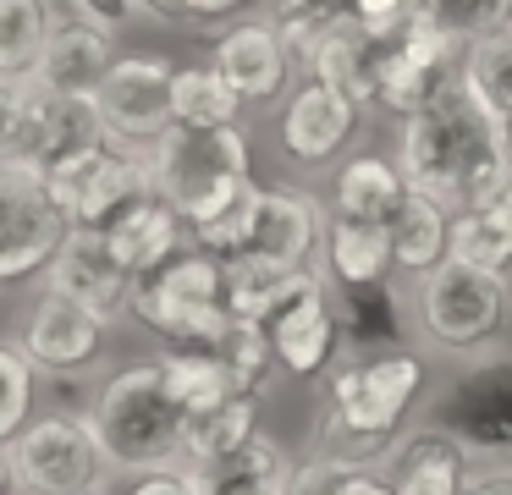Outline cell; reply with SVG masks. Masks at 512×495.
Listing matches in <instances>:
<instances>
[{
    "label": "cell",
    "mask_w": 512,
    "mask_h": 495,
    "mask_svg": "<svg viewBox=\"0 0 512 495\" xmlns=\"http://www.w3.org/2000/svg\"><path fill=\"white\" fill-rule=\"evenodd\" d=\"M347 468H353V462H342V457H331V451L314 446L309 457H292L281 495H336L342 479H347Z\"/></svg>",
    "instance_id": "b9f144b4"
},
{
    "label": "cell",
    "mask_w": 512,
    "mask_h": 495,
    "mask_svg": "<svg viewBox=\"0 0 512 495\" xmlns=\"http://www.w3.org/2000/svg\"><path fill=\"white\" fill-rule=\"evenodd\" d=\"M105 242H111V253L133 275H149V270H160L171 253L188 248L193 231H188V220H182L177 204H166L160 193H149V198H138L127 215H116L111 226H105Z\"/></svg>",
    "instance_id": "cb8c5ba5"
},
{
    "label": "cell",
    "mask_w": 512,
    "mask_h": 495,
    "mask_svg": "<svg viewBox=\"0 0 512 495\" xmlns=\"http://www.w3.org/2000/svg\"><path fill=\"white\" fill-rule=\"evenodd\" d=\"M177 6H182V22H188V28H226V22L248 17L254 0H177Z\"/></svg>",
    "instance_id": "f6af8a7d"
},
{
    "label": "cell",
    "mask_w": 512,
    "mask_h": 495,
    "mask_svg": "<svg viewBox=\"0 0 512 495\" xmlns=\"http://www.w3.org/2000/svg\"><path fill=\"white\" fill-rule=\"evenodd\" d=\"M39 281L56 286V292H67V297H78V303L94 308L105 325H122V319H133V281H138V275L111 253L105 231L72 226L67 237H61L56 259L45 264V275H39Z\"/></svg>",
    "instance_id": "2e32d148"
},
{
    "label": "cell",
    "mask_w": 512,
    "mask_h": 495,
    "mask_svg": "<svg viewBox=\"0 0 512 495\" xmlns=\"http://www.w3.org/2000/svg\"><path fill=\"white\" fill-rule=\"evenodd\" d=\"M358 116H364V105L347 99L336 83L303 77L287 94V110H281V127H276L281 154H287L292 165H331L336 154L353 143Z\"/></svg>",
    "instance_id": "ac0fdd59"
},
{
    "label": "cell",
    "mask_w": 512,
    "mask_h": 495,
    "mask_svg": "<svg viewBox=\"0 0 512 495\" xmlns=\"http://www.w3.org/2000/svg\"><path fill=\"white\" fill-rule=\"evenodd\" d=\"M204 347H210L215 358L226 363L232 385H237V391H248V396H265V391H270V380L281 374L276 347H270L265 325H254V319H226L221 336L204 341Z\"/></svg>",
    "instance_id": "e575fe53"
},
{
    "label": "cell",
    "mask_w": 512,
    "mask_h": 495,
    "mask_svg": "<svg viewBox=\"0 0 512 495\" xmlns=\"http://www.w3.org/2000/svg\"><path fill=\"white\" fill-rule=\"evenodd\" d=\"M12 490V468H6V440H0V495Z\"/></svg>",
    "instance_id": "f907efd6"
},
{
    "label": "cell",
    "mask_w": 512,
    "mask_h": 495,
    "mask_svg": "<svg viewBox=\"0 0 512 495\" xmlns=\"http://www.w3.org/2000/svg\"><path fill=\"white\" fill-rule=\"evenodd\" d=\"M111 330L94 308H83L78 297L56 292V286H39L28 297L23 319H17V347L34 358L39 374H56V380H78V374H94L111 352Z\"/></svg>",
    "instance_id": "30bf717a"
},
{
    "label": "cell",
    "mask_w": 512,
    "mask_h": 495,
    "mask_svg": "<svg viewBox=\"0 0 512 495\" xmlns=\"http://www.w3.org/2000/svg\"><path fill=\"white\" fill-rule=\"evenodd\" d=\"M171 77H177V66L166 55H116L111 72L94 88V105H100L111 143L144 154L177 121L171 116Z\"/></svg>",
    "instance_id": "4fadbf2b"
},
{
    "label": "cell",
    "mask_w": 512,
    "mask_h": 495,
    "mask_svg": "<svg viewBox=\"0 0 512 495\" xmlns=\"http://www.w3.org/2000/svg\"><path fill=\"white\" fill-rule=\"evenodd\" d=\"M100 143H111V132H105V121H100L94 94H50V88H39L28 160H39L45 171H56V165L78 160V154L100 149Z\"/></svg>",
    "instance_id": "603a6c76"
},
{
    "label": "cell",
    "mask_w": 512,
    "mask_h": 495,
    "mask_svg": "<svg viewBox=\"0 0 512 495\" xmlns=\"http://www.w3.org/2000/svg\"><path fill=\"white\" fill-rule=\"evenodd\" d=\"M457 83H463V39L446 33L441 22H430V28L408 33V39H397L386 50L375 105L402 121V116H413V110L435 105V99Z\"/></svg>",
    "instance_id": "5bb4252c"
},
{
    "label": "cell",
    "mask_w": 512,
    "mask_h": 495,
    "mask_svg": "<svg viewBox=\"0 0 512 495\" xmlns=\"http://www.w3.org/2000/svg\"><path fill=\"white\" fill-rule=\"evenodd\" d=\"M67 231L72 220L56 204L45 165L28 154H0V286L39 281Z\"/></svg>",
    "instance_id": "ba28073f"
},
{
    "label": "cell",
    "mask_w": 512,
    "mask_h": 495,
    "mask_svg": "<svg viewBox=\"0 0 512 495\" xmlns=\"http://www.w3.org/2000/svg\"><path fill=\"white\" fill-rule=\"evenodd\" d=\"M56 17V0H0V77H34Z\"/></svg>",
    "instance_id": "d6a6232c"
},
{
    "label": "cell",
    "mask_w": 512,
    "mask_h": 495,
    "mask_svg": "<svg viewBox=\"0 0 512 495\" xmlns=\"http://www.w3.org/2000/svg\"><path fill=\"white\" fill-rule=\"evenodd\" d=\"M67 17H83V22H94V28H105V33H127L144 11H138V0H56Z\"/></svg>",
    "instance_id": "7bdbcfd3"
},
{
    "label": "cell",
    "mask_w": 512,
    "mask_h": 495,
    "mask_svg": "<svg viewBox=\"0 0 512 495\" xmlns=\"http://www.w3.org/2000/svg\"><path fill=\"white\" fill-rule=\"evenodd\" d=\"M452 259L512 270V182L452 215Z\"/></svg>",
    "instance_id": "f1b7e54d"
},
{
    "label": "cell",
    "mask_w": 512,
    "mask_h": 495,
    "mask_svg": "<svg viewBox=\"0 0 512 495\" xmlns=\"http://www.w3.org/2000/svg\"><path fill=\"white\" fill-rule=\"evenodd\" d=\"M309 264H276V259H226V314L232 319H265L281 297L298 286Z\"/></svg>",
    "instance_id": "836d02e7"
},
{
    "label": "cell",
    "mask_w": 512,
    "mask_h": 495,
    "mask_svg": "<svg viewBox=\"0 0 512 495\" xmlns=\"http://www.w3.org/2000/svg\"><path fill=\"white\" fill-rule=\"evenodd\" d=\"M347 11H353L369 33H380V39H391V44L435 22V0H347Z\"/></svg>",
    "instance_id": "f35d334b"
},
{
    "label": "cell",
    "mask_w": 512,
    "mask_h": 495,
    "mask_svg": "<svg viewBox=\"0 0 512 495\" xmlns=\"http://www.w3.org/2000/svg\"><path fill=\"white\" fill-rule=\"evenodd\" d=\"M463 495H512V462H490L485 473H468Z\"/></svg>",
    "instance_id": "7dc6e473"
},
{
    "label": "cell",
    "mask_w": 512,
    "mask_h": 495,
    "mask_svg": "<svg viewBox=\"0 0 512 495\" xmlns=\"http://www.w3.org/2000/svg\"><path fill=\"white\" fill-rule=\"evenodd\" d=\"M138 11H144L149 22H182V6H177V0H138Z\"/></svg>",
    "instance_id": "c3c4849f"
},
{
    "label": "cell",
    "mask_w": 512,
    "mask_h": 495,
    "mask_svg": "<svg viewBox=\"0 0 512 495\" xmlns=\"http://www.w3.org/2000/svg\"><path fill=\"white\" fill-rule=\"evenodd\" d=\"M105 495H133V490H116V484H111V490H105Z\"/></svg>",
    "instance_id": "816d5d0a"
},
{
    "label": "cell",
    "mask_w": 512,
    "mask_h": 495,
    "mask_svg": "<svg viewBox=\"0 0 512 495\" xmlns=\"http://www.w3.org/2000/svg\"><path fill=\"white\" fill-rule=\"evenodd\" d=\"M133 495H199V484H193L188 462H171V468L133 473Z\"/></svg>",
    "instance_id": "ee69618b"
},
{
    "label": "cell",
    "mask_w": 512,
    "mask_h": 495,
    "mask_svg": "<svg viewBox=\"0 0 512 495\" xmlns=\"http://www.w3.org/2000/svg\"><path fill=\"white\" fill-rule=\"evenodd\" d=\"M6 495H23V490H6Z\"/></svg>",
    "instance_id": "f5cc1de1"
},
{
    "label": "cell",
    "mask_w": 512,
    "mask_h": 495,
    "mask_svg": "<svg viewBox=\"0 0 512 495\" xmlns=\"http://www.w3.org/2000/svg\"><path fill=\"white\" fill-rule=\"evenodd\" d=\"M413 292V314H419V336L441 352L474 358L507 341L512 330V275L485 270L446 253L430 275H419Z\"/></svg>",
    "instance_id": "5b68a950"
},
{
    "label": "cell",
    "mask_w": 512,
    "mask_h": 495,
    "mask_svg": "<svg viewBox=\"0 0 512 495\" xmlns=\"http://www.w3.org/2000/svg\"><path fill=\"white\" fill-rule=\"evenodd\" d=\"M111 61H116V33L61 11L45 39V55L34 66V83L50 88V94H94L100 77L111 72Z\"/></svg>",
    "instance_id": "44dd1931"
},
{
    "label": "cell",
    "mask_w": 512,
    "mask_h": 495,
    "mask_svg": "<svg viewBox=\"0 0 512 495\" xmlns=\"http://www.w3.org/2000/svg\"><path fill=\"white\" fill-rule=\"evenodd\" d=\"M34 391H39L34 358L17 341H0V440H12L34 418Z\"/></svg>",
    "instance_id": "74e56055"
},
{
    "label": "cell",
    "mask_w": 512,
    "mask_h": 495,
    "mask_svg": "<svg viewBox=\"0 0 512 495\" xmlns=\"http://www.w3.org/2000/svg\"><path fill=\"white\" fill-rule=\"evenodd\" d=\"M243 110H248L243 94H237L210 61L177 66V77H171V116L177 121H188V127H237Z\"/></svg>",
    "instance_id": "1f68e13d"
},
{
    "label": "cell",
    "mask_w": 512,
    "mask_h": 495,
    "mask_svg": "<svg viewBox=\"0 0 512 495\" xmlns=\"http://www.w3.org/2000/svg\"><path fill=\"white\" fill-rule=\"evenodd\" d=\"M336 314H342V352H391L408 347V336L419 330L402 275H386L375 286H336Z\"/></svg>",
    "instance_id": "d6986e66"
},
{
    "label": "cell",
    "mask_w": 512,
    "mask_h": 495,
    "mask_svg": "<svg viewBox=\"0 0 512 495\" xmlns=\"http://www.w3.org/2000/svg\"><path fill=\"white\" fill-rule=\"evenodd\" d=\"M452 253V209L424 187H408L402 209L391 215V264L402 281H419Z\"/></svg>",
    "instance_id": "4316f807"
},
{
    "label": "cell",
    "mask_w": 512,
    "mask_h": 495,
    "mask_svg": "<svg viewBox=\"0 0 512 495\" xmlns=\"http://www.w3.org/2000/svg\"><path fill=\"white\" fill-rule=\"evenodd\" d=\"M430 424L446 429L468 462H512V347L463 358L446 396L430 407Z\"/></svg>",
    "instance_id": "9c48e42d"
},
{
    "label": "cell",
    "mask_w": 512,
    "mask_h": 495,
    "mask_svg": "<svg viewBox=\"0 0 512 495\" xmlns=\"http://www.w3.org/2000/svg\"><path fill=\"white\" fill-rule=\"evenodd\" d=\"M435 22L468 44V39L512 28V0H435Z\"/></svg>",
    "instance_id": "60d3db41"
},
{
    "label": "cell",
    "mask_w": 512,
    "mask_h": 495,
    "mask_svg": "<svg viewBox=\"0 0 512 495\" xmlns=\"http://www.w3.org/2000/svg\"><path fill=\"white\" fill-rule=\"evenodd\" d=\"M12 490L23 495H105L116 462L89 413H34L6 440Z\"/></svg>",
    "instance_id": "8992f818"
},
{
    "label": "cell",
    "mask_w": 512,
    "mask_h": 495,
    "mask_svg": "<svg viewBox=\"0 0 512 495\" xmlns=\"http://www.w3.org/2000/svg\"><path fill=\"white\" fill-rule=\"evenodd\" d=\"M259 402L265 396L232 391L221 402L199 407V413H182V462H204V457H221V451L243 446L259 429Z\"/></svg>",
    "instance_id": "f546056e"
},
{
    "label": "cell",
    "mask_w": 512,
    "mask_h": 495,
    "mask_svg": "<svg viewBox=\"0 0 512 495\" xmlns=\"http://www.w3.org/2000/svg\"><path fill=\"white\" fill-rule=\"evenodd\" d=\"M325 204L303 187H254L243 220V242L232 259H276V264H320Z\"/></svg>",
    "instance_id": "9a60e30c"
},
{
    "label": "cell",
    "mask_w": 512,
    "mask_h": 495,
    "mask_svg": "<svg viewBox=\"0 0 512 495\" xmlns=\"http://www.w3.org/2000/svg\"><path fill=\"white\" fill-rule=\"evenodd\" d=\"M397 165L413 187L441 198L452 215L479 204V198H490V193H501L512 182L507 149H501V121L463 83L446 88L435 105L402 116Z\"/></svg>",
    "instance_id": "6da1fadb"
},
{
    "label": "cell",
    "mask_w": 512,
    "mask_h": 495,
    "mask_svg": "<svg viewBox=\"0 0 512 495\" xmlns=\"http://www.w3.org/2000/svg\"><path fill=\"white\" fill-rule=\"evenodd\" d=\"M463 88L496 121L512 116V28L463 44Z\"/></svg>",
    "instance_id": "d590c367"
},
{
    "label": "cell",
    "mask_w": 512,
    "mask_h": 495,
    "mask_svg": "<svg viewBox=\"0 0 512 495\" xmlns=\"http://www.w3.org/2000/svg\"><path fill=\"white\" fill-rule=\"evenodd\" d=\"M336 495H397V490H391L386 468H375V462H353V468H347V479H342V490H336Z\"/></svg>",
    "instance_id": "bcb514c9"
},
{
    "label": "cell",
    "mask_w": 512,
    "mask_h": 495,
    "mask_svg": "<svg viewBox=\"0 0 512 495\" xmlns=\"http://www.w3.org/2000/svg\"><path fill=\"white\" fill-rule=\"evenodd\" d=\"M424 363L419 352H342L325 369L320 413H314V446L342 462H380L397 446L408 413L419 407Z\"/></svg>",
    "instance_id": "7a4b0ae2"
},
{
    "label": "cell",
    "mask_w": 512,
    "mask_h": 495,
    "mask_svg": "<svg viewBox=\"0 0 512 495\" xmlns=\"http://www.w3.org/2000/svg\"><path fill=\"white\" fill-rule=\"evenodd\" d=\"M210 66L237 88V94H243V105H276V99L287 94L292 72H298L287 39H281V28L270 17H237V22H226V28L215 33Z\"/></svg>",
    "instance_id": "e0dca14e"
},
{
    "label": "cell",
    "mask_w": 512,
    "mask_h": 495,
    "mask_svg": "<svg viewBox=\"0 0 512 495\" xmlns=\"http://www.w3.org/2000/svg\"><path fill=\"white\" fill-rule=\"evenodd\" d=\"M375 468H386V479L397 495H463L468 451L457 446L446 429L419 424V429H402L397 446H391Z\"/></svg>",
    "instance_id": "ffe728a7"
},
{
    "label": "cell",
    "mask_w": 512,
    "mask_h": 495,
    "mask_svg": "<svg viewBox=\"0 0 512 495\" xmlns=\"http://www.w3.org/2000/svg\"><path fill=\"white\" fill-rule=\"evenodd\" d=\"M320 264L331 286H375L397 275L391 264V226L386 220H358V215H325Z\"/></svg>",
    "instance_id": "484cf974"
},
{
    "label": "cell",
    "mask_w": 512,
    "mask_h": 495,
    "mask_svg": "<svg viewBox=\"0 0 512 495\" xmlns=\"http://www.w3.org/2000/svg\"><path fill=\"white\" fill-rule=\"evenodd\" d=\"M347 17V0H270V22L281 28L292 61H309V50Z\"/></svg>",
    "instance_id": "8d00e7d4"
},
{
    "label": "cell",
    "mask_w": 512,
    "mask_h": 495,
    "mask_svg": "<svg viewBox=\"0 0 512 495\" xmlns=\"http://www.w3.org/2000/svg\"><path fill=\"white\" fill-rule=\"evenodd\" d=\"M160 374H166V391L177 396L182 413H199V407L221 402V396H232V374H226V363L215 358L204 341H171L166 352H160Z\"/></svg>",
    "instance_id": "4dcf8cb0"
},
{
    "label": "cell",
    "mask_w": 512,
    "mask_h": 495,
    "mask_svg": "<svg viewBox=\"0 0 512 495\" xmlns=\"http://www.w3.org/2000/svg\"><path fill=\"white\" fill-rule=\"evenodd\" d=\"M408 176H402L397 160H386V154H353V160L336 171L331 182V215H358V220H386L402 209V198H408Z\"/></svg>",
    "instance_id": "83f0119b"
},
{
    "label": "cell",
    "mask_w": 512,
    "mask_h": 495,
    "mask_svg": "<svg viewBox=\"0 0 512 495\" xmlns=\"http://www.w3.org/2000/svg\"><path fill=\"white\" fill-rule=\"evenodd\" d=\"M155 193L182 209V220L204 226V220L237 209L254 193V165H248V138L243 127H188L171 121L155 143L144 149Z\"/></svg>",
    "instance_id": "3957f363"
},
{
    "label": "cell",
    "mask_w": 512,
    "mask_h": 495,
    "mask_svg": "<svg viewBox=\"0 0 512 495\" xmlns=\"http://www.w3.org/2000/svg\"><path fill=\"white\" fill-rule=\"evenodd\" d=\"M34 105H39L34 77H0V154H28Z\"/></svg>",
    "instance_id": "ab89813d"
},
{
    "label": "cell",
    "mask_w": 512,
    "mask_h": 495,
    "mask_svg": "<svg viewBox=\"0 0 512 495\" xmlns=\"http://www.w3.org/2000/svg\"><path fill=\"white\" fill-rule=\"evenodd\" d=\"M89 418L100 429L105 451H111L116 473H149L182 462V407L166 391L160 358L105 374Z\"/></svg>",
    "instance_id": "277c9868"
},
{
    "label": "cell",
    "mask_w": 512,
    "mask_h": 495,
    "mask_svg": "<svg viewBox=\"0 0 512 495\" xmlns=\"http://www.w3.org/2000/svg\"><path fill=\"white\" fill-rule=\"evenodd\" d=\"M50 187H56V204L67 209L72 226L105 231L116 215H127L138 198L155 193V176H149V160L138 149L100 143V149L56 165V171H50Z\"/></svg>",
    "instance_id": "7c38bea8"
},
{
    "label": "cell",
    "mask_w": 512,
    "mask_h": 495,
    "mask_svg": "<svg viewBox=\"0 0 512 495\" xmlns=\"http://www.w3.org/2000/svg\"><path fill=\"white\" fill-rule=\"evenodd\" d=\"M501 149H507V171H512V116H501Z\"/></svg>",
    "instance_id": "681fc988"
},
{
    "label": "cell",
    "mask_w": 512,
    "mask_h": 495,
    "mask_svg": "<svg viewBox=\"0 0 512 495\" xmlns=\"http://www.w3.org/2000/svg\"><path fill=\"white\" fill-rule=\"evenodd\" d=\"M133 319L160 341H215L226 314V259L188 242L160 270L133 281Z\"/></svg>",
    "instance_id": "52a82bcc"
},
{
    "label": "cell",
    "mask_w": 512,
    "mask_h": 495,
    "mask_svg": "<svg viewBox=\"0 0 512 495\" xmlns=\"http://www.w3.org/2000/svg\"><path fill=\"white\" fill-rule=\"evenodd\" d=\"M188 468H193L199 495H281L292 457L276 435L254 429L243 446L221 451V457H204V462H188Z\"/></svg>",
    "instance_id": "d4e9b609"
},
{
    "label": "cell",
    "mask_w": 512,
    "mask_h": 495,
    "mask_svg": "<svg viewBox=\"0 0 512 495\" xmlns=\"http://www.w3.org/2000/svg\"><path fill=\"white\" fill-rule=\"evenodd\" d=\"M386 50L391 39H380V33H369L364 22L347 11L342 22H336L331 33H325L320 44L309 50V61H303V72L309 77H325V83H336L347 99H358L364 110H375L380 99V66H386Z\"/></svg>",
    "instance_id": "7402d4cb"
},
{
    "label": "cell",
    "mask_w": 512,
    "mask_h": 495,
    "mask_svg": "<svg viewBox=\"0 0 512 495\" xmlns=\"http://www.w3.org/2000/svg\"><path fill=\"white\" fill-rule=\"evenodd\" d=\"M259 325H265L270 347H276L281 374H292V380H320L342 358V314H336V286L325 275V264H309L298 275V286Z\"/></svg>",
    "instance_id": "8fae6325"
}]
</instances>
